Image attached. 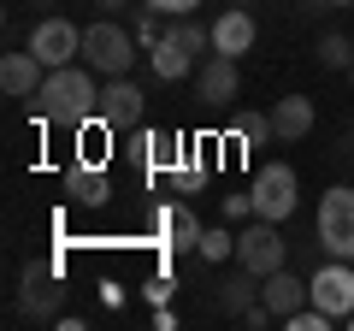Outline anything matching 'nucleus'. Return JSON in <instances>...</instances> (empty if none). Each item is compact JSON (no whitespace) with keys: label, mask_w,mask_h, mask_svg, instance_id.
Masks as SVG:
<instances>
[{"label":"nucleus","mask_w":354,"mask_h":331,"mask_svg":"<svg viewBox=\"0 0 354 331\" xmlns=\"http://www.w3.org/2000/svg\"><path fill=\"white\" fill-rule=\"evenodd\" d=\"M36 113L48 125L83 130L101 118V83H95V65H53L36 89Z\"/></svg>","instance_id":"obj_1"},{"label":"nucleus","mask_w":354,"mask_h":331,"mask_svg":"<svg viewBox=\"0 0 354 331\" xmlns=\"http://www.w3.org/2000/svg\"><path fill=\"white\" fill-rule=\"evenodd\" d=\"M254 219H272V225H283V219L295 213V202H301V178H295V166L272 160L254 172Z\"/></svg>","instance_id":"obj_2"},{"label":"nucleus","mask_w":354,"mask_h":331,"mask_svg":"<svg viewBox=\"0 0 354 331\" xmlns=\"http://www.w3.org/2000/svg\"><path fill=\"white\" fill-rule=\"evenodd\" d=\"M130 42H136V30H118L113 18H95V24L83 30V65H95L101 77H130Z\"/></svg>","instance_id":"obj_3"},{"label":"nucleus","mask_w":354,"mask_h":331,"mask_svg":"<svg viewBox=\"0 0 354 331\" xmlns=\"http://www.w3.org/2000/svg\"><path fill=\"white\" fill-rule=\"evenodd\" d=\"M319 249L330 260H354V190L348 184L319 195Z\"/></svg>","instance_id":"obj_4"},{"label":"nucleus","mask_w":354,"mask_h":331,"mask_svg":"<svg viewBox=\"0 0 354 331\" xmlns=\"http://www.w3.org/2000/svg\"><path fill=\"white\" fill-rule=\"evenodd\" d=\"M30 53H36L48 71H53V65H77V60H83V30H77L71 18L53 12V18H41V24L30 30Z\"/></svg>","instance_id":"obj_5"},{"label":"nucleus","mask_w":354,"mask_h":331,"mask_svg":"<svg viewBox=\"0 0 354 331\" xmlns=\"http://www.w3.org/2000/svg\"><path fill=\"white\" fill-rule=\"evenodd\" d=\"M101 118L113 125V136H130V130L148 118V95H142L130 77H106V89H101Z\"/></svg>","instance_id":"obj_6"},{"label":"nucleus","mask_w":354,"mask_h":331,"mask_svg":"<svg viewBox=\"0 0 354 331\" xmlns=\"http://www.w3.org/2000/svg\"><path fill=\"white\" fill-rule=\"evenodd\" d=\"M307 290H313V307H325L337 325L354 314V272H348V260H330V267H319L313 278H307Z\"/></svg>","instance_id":"obj_7"},{"label":"nucleus","mask_w":354,"mask_h":331,"mask_svg":"<svg viewBox=\"0 0 354 331\" xmlns=\"http://www.w3.org/2000/svg\"><path fill=\"white\" fill-rule=\"evenodd\" d=\"M236 260L248 272H278L283 267V237H278V225H272V219H254L248 231H236Z\"/></svg>","instance_id":"obj_8"},{"label":"nucleus","mask_w":354,"mask_h":331,"mask_svg":"<svg viewBox=\"0 0 354 331\" xmlns=\"http://www.w3.org/2000/svg\"><path fill=\"white\" fill-rule=\"evenodd\" d=\"M59 302H65L59 278H53L48 267H24V290H18V314H24V319H36V325H48V319H59Z\"/></svg>","instance_id":"obj_9"},{"label":"nucleus","mask_w":354,"mask_h":331,"mask_svg":"<svg viewBox=\"0 0 354 331\" xmlns=\"http://www.w3.org/2000/svg\"><path fill=\"white\" fill-rule=\"evenodd\" d=\"M153 237H160L171 255H195V249H201V219H195L183 202L177 207H153Z\"/></svg>","instance_id":"obj_10"},{"label":"nucleus","mask_w":354,"mask_h":331,"mask_svg":"<svg viewBox=\"0 0 354 331\" xmlns=\"http://www.w3.org/2000/svg\"><path fill=\"white\" fill-rule=\"evenodd\" d=\"M65 202L71 207H106L113 202V184H106L101 160H83V154H77V166L65 172Z\"/></svg>","instance_id":"obj_11"},{"label":"nucleus","mask_w":354,"mask_h":331,"mask_svg":"<svg viewBox=\"0 0 354 331\" xmlns=\"http://www.w3.org/2000/svg\"><path fill=\"white\" fill-rule=\"evenodd\" d=\"M236 89H242V77H236V60H230V53H213V60L195 71V95H201V107L236 101Z\"/></svg>","instance_id":"obj_12"},{"label":"nucleus","mask_w":354,"mask_h":331,"mask_svg":"<svg viewBox=\"0 0 354 331\" xmlns=\"http://www.w3.org/2000/svg\"><path fill=\"white\" fill-rule=\"evenodd\" d=\"M260 302L272 307V314H278V325H283V319H290L301 302H313V290H307L295 272H283V267H278V272H266V278H260Z\"/></svg>","instance_id":"obj_13"},{"label":"nucleus","mask_w":354,"mask_h":331,"mask_svg":"<svg viewBox=\"0 0 354 331\" xmlns=\"http://www.w3.org/2000/svg\"><path fill=\"white\" fill-rule=\"evenodd\" d=\"M213 296H218V307H225L230 319H242L254 302H260V272H248V267L236 260V267H230L225 278H218V290H213Z\"/></svg>","instance_id":"obj_14"},{"label":"nucleus","mask_w":354,"mask_h":331,"mask_svg":"<svg viewBox=\"0 0 354 331\" xmlns=\"http://www.w3.org/2000/svg\"><path fill=\"white\" fill-rule=\"evenodd\" d=\"M254 36H260V30H254L248 6H225V12H218V24H213V53H230V60H236V53L254 48Z\"/></svg>","instance_id":"obj_15"},{"label":"nucleus","mask_w":354,"mask_h":331,"mask_svg":"<svg viewBox=\"0 0 354 331\" xmlns=\"http://www.w3.org/2000/svg\"><path fill=\"white\" fill-rule=\"evenodd\" d=\"M41 77H48V65L36 60V53H6V60H0V89L12 95V101H24V95H36L41 89Z\"/></svg>","instance_id":"obj_16"},{"label":"nucleus","mask_w":354,"mask_h":331,"mask_svg":"<svg viewBox=\"0 0 354 331\" xmlns=\"http://www.w3.org/2000/svg\"><path fill=\"white\" fill-rule=\"evenodd\" d=\"M307 130H313V101H307V95H283V101H272V136L301 142Z\"/></svg>","instance_id":"obj_17"},{"label":"nucleus","mask_w":354,"mask_h":331,"mask_svg":"<svg viewBox=\"0 0 354 331\" xmlns=\"http://www.w3.org/2000/svg\"><path fill=\"white\" fill-rule=\"evenodd\" d=\"M148 65H153V77H160V83H177V77L195 71V53H183L171 36H160V42L148 48Z\"/></svg>","instance_id":"obj_18"},{"label":"nucleus","mask_w":354,"mask_h":331,"mask_svg":"<svg viewBox=\"0 0 354 331\" xmlns=\"http://www.w3.org/2000/svg\"><path fill=\"white\" fill-rule=\"evenodd\" d=\"M195 260H207V267H225V260H236V231H230V225L201 231V249H195Z\"/></svg>","instance_id":"obj_19"},{"label":"nucleus","mask_w":354,"mask_h":331,"mask_svg":"<svg viewBox=\"0 0 354 331\" xmlns=\"http://www.w3.org/2000/svg\"><path fill=\"white\" fill-rule=\"evenodd\" d=\"M230 136H242L248 148H266L272 142V113H248V107L230 113Z\"/></svg>","instance_id":"obj_20"},{"label":"nucleus","mask_w":354,"mask_h":331,"mask_svg":"<svg viewBox=\"0 0 354 331\" xmlns=\"http://www.w3.org/2000/svg\"><path fill=\"white\" fill-rule=\"evenodd\" d=\"M319 65H330V71H348V65H354V42L342 36V30L319 36Z\"/></svg>","instance_id":"obj_21"},{"label":"nucleus","mask_w":354,"mask_h":331,"mask_svg":"<svg viewBox=\"0 0 354 331\" xmlns=\"http://www.w3.org/2000/svg\"><path fill=\"white\" fill-rule=\"evenodd\" d=\"M283 325H290V331H330V325H337V319H330L325 307H295V314L283 319Z\"/></svg>","instance_id":"obj_22"},{"label":"nucleus","mask_w":354,"mask_h":331,"mask_svg":"<svg viewBox=\"0 0 354 331\" xmlns=\"http://www.w3.org/2000/svg\"><path fill=\"white\" fill-rule=\"evenodd\" d=\"M130 30H136V42H142V48H153V42L165 36V30H160V12H153V6H142V12L130 18Z\"/></svg>","instance_id":"obj_23"},{"label":"nucleus","mask_w":354,"mask_h":331,"mask_svg":"<svg viewBox=\"0 0 354 331\" xmlns=\"http://www.w3.org/2000/svg\"><path fill=\"white\" fill-rule=\"evenodd\" d=\"M171 178H177V195H201L207 190V166H177V172H171Z\"/></svg>","instance_id":"obj_24"},{"label":"nucleus","mask_w":354,"mask_h":331,"mask_svg":"<svg viewBox=\"0 0 354 331\" xmlns=\"http://www.w3.org/2000/svg\"><path fill=\"white\" fill-rule=\"evenodd\" d=\"M142 296H148L153 307H165V302H171V296H177V278H171V272H153V278L142 284Z\"/></svg>","instance_id":"obj_25"},{"label":"nucleus","mask_w":354,"mask_h":331,"mask_svg":"<svg viewBox=\"0 0 354 331\" xmlns=\"http://www.w3.org/2000/svg\"><path fill=\"white\" fill-rule=\"evenodd\" d=\"M225 202V219H248L254 213V190H236V195H218Z\"/></svg>","instance_id":"obj_26"},{"label":"nucleus","mask_w":354,"mask_h":331,"mask_svg":"<svg viewBox=\"0 0 354 331\" xmlns=\"http://www.w3.org/2000/svg\"><path fill=\"white\" fill-rule=\"evenodd\" d=\"M148 6H153L160 18H189L195 6H201V0H148Z\"/></svg>","instance_id":"obj_27"},{"label":"nucleus","mask_w":354,"mask_h":331,"mask_svg":"<svg viewBox=\"0 0 354 331\" xmlns=\"http://www.w3.org/2000/svg\"><path fill=\"white\" fill-rule=\"evenodd\" d=\"M95 6H101V12H106V18H113V12H124L130 0H95Z\"/></svg>","instance_id":"obj_28"},{"label":"nucleus","mask_w":354,"mask_h":331,"mask_svg":"<svg viewBox=\"0 0 354 331\" xmlns=\"http://www.w3.org/2000/svg\"><path fill=\"white\" fill-rule=\"evenodd\" d=\"M301 12H319V6H342V0H295Z\"/></svg>","instance_id":"obj_29"},{"label":"nucleus","mask_w":354,"mask_h":331,"mask_svg":"<svg viewBox=\"0 0 354 331\" xmlns=\"http://www.w3.org/2000/svg\"><path fill=\"white\" fill-rule=\"evenodd\" d=\"M225 6H254V0H225Z\"/></svg>","instance_id":"obj_30"},{"label":"nucleus","mask_w":354,"mask_h":331,"mask_svg":"<svg viewBox=\"0 0 354 331\" xmlns=\"http://www.w3.org/2000/svg\"><path fill=\"white\" fill-rule=\"evenodd\" d=\"M342 6H354V0H342Z\"/></svg>","instance_id":"obj_31"},{"label":"nucleus","mask_w":354,"mask_h":331,"mask_svg":"<svg viewBox=\"0 0 354 331\" xmlns=\"http://www.w3.org/2000/svg\"><path fill=\"white\" fill-rule=\"evenodd\" d=\"M348 142H354V130H348Z\"/></svg>","instance_id":"obj_32"},{"label":"nucleus","mask_w":354,"mask_h":331,"mask_svg":"<svg viewBox=\"0 0 354 331\" xmlns=\"http://www.w3.org/2000/svg\"><path fill=\"white\" fill-rule=\"evenodd\" d=\"M348 77H354V65H348Z\"/></svg>","instance_id":"obj_33"}]
</instances>
